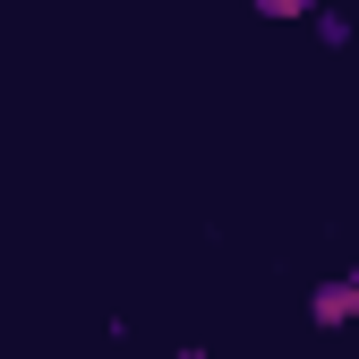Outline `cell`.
I'll use <instances>...</instances> for the list:
<instances>
[{
  "label": "cell",
  "instance_id": "7a4b0ae2",
  "mask_svg": "<svg viewBox=\"0 0 359 359\" xmlns=\"http://www.w3.org/2000/svg\"><path fill=\"white\" fill-rule=\"evenodd\" d=\"M317 0H257V18H308Z\"/></svg>",
  "mask_w": 359,
  "mask_h": 359
},
{
  "label": "cell",
  "instance_id": "6da1fadb",
  "mask_svg": "<svg viewBox=\"0 0 359 359\" xmlns=\"http://www.w3.org/2000/svg\"><path fill=\"white\" fill-rule=\"evenodd\" d=\"M308 317H317V325H351V317H359V274L317 283V291H308Z\"/></svg>",
  "mask_w": 359,
  "mask_h": 359
}]
</instances>
